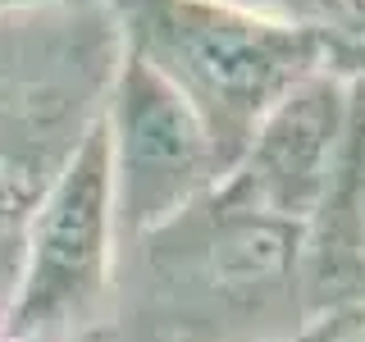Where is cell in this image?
<instances>
[{"label": "cell", "instance_id": "cell-1", "mask_svg": "<svg viewBox=\"0 0 365 342\" xmlns=\"http://www.w3.org/2000/svg\"><path fill=\"white\" fill-rule=\"evenodd\" d=\"M311 319L306 228L210 192L119 247L101 342H279Z\"/></svg>", "mask_w": 365, "mask_h": 342}, {"label": "cell", "instance_id": "cell-2", "mask_svg": "<svg viewBox=\"0 0 365 342\" xmlns=\"http://www.w3.org/2000/svg\"><path fill=\"white\" fill-rule=\"evenodd\" d=\"M119 46L187 100L224 174L265 114L311 73L342 64V37L265 19L224 0H106ZM351 73V68H347Z\"/></svg>", "mask_w": 365, "mask_h": 342}, {"label": "cell", "instance_id": "cell-3", "mask_svg": "<svg viewBox=\"0 0 365 342\" xmlns=\"http://www.w3.org/2000/svg\"><path fill=\"white\" fill-rule=\"evenodd\" d=\"M119 269V219L110 187L106 114L51 178L23 237L19 279L5 306L9 342L106 338Z\"/></svg>", "mask_w": 365, "mask_h": 342}, {"label": "cell", "instance_id": "cell-4", "mask_svg": "<svg viewBox=\"0 0 365 342\" xmlns=\"http://www.w3.org/2000/svg\"><path fill=\"white\" fill-rule=\"evenodd\" d=\"M106 142L119 247L178 219L224 182V160L187 100L123 46L106 96Z\"/></svg>", "mask_w": 365, "mask_h": 342}, {"label": "cell", "instance_id": "cell-5", "mask_svg": "<svg viewBox=\"0 0 365 342\" xmlns=\"http://www.w3.org/2000/svg\"><path fill=\"white\" fill-rule=\"evenodd\" d=\"M356 133V73L329 64L279 100L215 192L228 205L306 228L329 201Z\"/></svg>", "mask_w": 365, "mask_h": 342}, {"label": "cell", "instance_id": "cell-6", "mask_svg": "<svg viewBox=\"0 0 365 342\" xmlns=\"http://www.w3.org/2000/svg\"><path fill=\"white\" fill-rule=\"evenodd\" d=\"M224 5L251 9V14H265V19H283V23H306V28L319 32H334V37L347 41L356 19L342 0H224Z\"/></svg>", "mask_w": 365, "mask_h": 342}, {"label": "cell", "instance_id": "cell-7", "mask_svg": "<svg viewBox=\"0 0 365 342\" xmlns=\"http://www.w3.org/2000/svg\"><path fill=\"white\" fill-rule=\"evenodd\" d=\"M279 342H365V306H351V311H329L311 319L306 328L279 338Z\"/></svg>", "mask_w": 365, "mask_h": 342}, {"label": "cell", "instance_id": "cell-8", "mask_svg": "<svg viewBox=\"0 0 365 342\" xmlns=\"http://www.w3.org/2000/svg\"><path fill=\"white\" fill-rule=\"evenodd\" d=\"M55 5H78V0H0V19L32 14V9H55Z\"/></svg>", "mask_w": 365, "mask_h": 342}, {"label": "cell", "instance_id": "cell-9", "mask_svg": "<svg viewBox=\"0 0 365 342\" xmlns=\"http://www.w3.org/2000/svg\"><path fill=\"white\" fill-rule=\"evenodd\" d=\"M356 114H361V137H365V78H356Z\"/></svg>", "mask_w": 365, "mask_h": 342}, {"label": "cell", "instance_id": "cell-10", "mask_svg": "<svg viewBox=\"0 0 365 342\" xmlns=\"http://www.w3.org/2000/svg\"><path fill=\"white\" fill-rule=\"evenodd\" d=\"M342 5L351 9V19H365V0H342Z\"/></svg>", "mask_w": 365, "mask_h": 342}, {"label": "cell", "instance_id": "cell-11", "mask_svg": "<svg viewBox=\"0 0 365 342\" xmlns=\"http://www.w3.org/2000/svg\"><path fill=\"white\" fill-rule=\"evenodd\" d=\"M0 342H9V338H5V328H0Z\"/></svg>", "mask_w": 365, "mask_h": 342}, {"label": "cell", "instance_id": "cell-12", "mask_svg": "<svg viewBox=\"0 0 365 342\" xmlns=\"http://www.w3.org/2000/svg\"><path fill=\"white\" fill-rule=\"evenodd\" d=\"M91 342H101V338H91Z\"/></svg>", "mask_w": 365, "mask_h": 342}]
</instances>
